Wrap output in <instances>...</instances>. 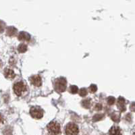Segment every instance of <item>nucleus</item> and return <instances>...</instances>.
Here are the masks:
<instances>
[{
    "label": "nucleus",
    "instance_id": "obj_7",
    "mask_svg": "<svg viewBox=\"0 0 135 135\" xmlns=\"http://www.w3.org/2000/svg\"><path fill=\"white\" fill-rule=\"evenodd\" d=\"M125 99L123 97H119L117 102V105H118V109L121 112H124L126 110V103H125Z\"/></svg>",
    "mask_w": 135,
    "mask_h": 135
},
{
    "label": "nucleus",
    "instance_id": "obj_9",
    "mask_svg": "<svg viewBox=\"0 0 135 135\" xmlns=\"http://www.w3.org/2000/svg\"><path fill=\"white\" fill-rule=\"evenodd\" d=\"M109 135H122L120 127L116 126H112L109 131Z\"/></svg>",
    "mask_w": 135,
    "mask_h": 135
},
{
    "label": "nucleus",
    "instance_id": "obj_8",
    "mask_svg": "<svg viewBox=\"0 0 135 135\" xmlns=\"http://www.w3.org/2000/svg\"><path fill=\"white\" fill-rule=\"evenodd\" d=\"M18 39L20 41H29L31 39V36L26 32H20L18 35Z\"/></svg>",
    "mask_w": 135,
    "mask_h": 135
},
{
    "label": "nucleus",
    "instance_id": "obj_4",
    "mask_svg": "<svg viewBox=\"0 0 135 135\" xmlns=\"http://www.w3.org/2000/svg\"><path fill=\"white\" fill-rule=\"evenodd\" d=\"M30 114L35 119H41L43 118L44 112L39 107H32L30 110Z\"/></svg>",
    "mask_w": 135,
    "mask_h": 135
},
{
    "label": "nucleus",
    "instance_id": "obj_19",
    "mask_svg": "<svg viewBox=\"0 0 135 135\" xmlns=\"http://www.w3.org/2000/svg\"><path fill=\"white\" fill-rule=\"evenodd\" d=\"M3 122V118H2V115L0 114V123H2Z\"/></svg>",
    "mask_w": 135,
    "mask_h": 135
},
{
    "label": "nucleus",
    "instance_id": "obj_16",
    "mask_svg": "<svg viewBox=\"0 0 135 135\" xmlns=\"http://www.w3.org/2000/svg\"><path fill=\"white\" fill-rule=\"evenodd\" d=\"M79 95H80V96H82V97L86 96V95H87V90H86L85 88H83V89H80V91H79Z\"/></svg>",
    "mask_w": 135,
    "mask_h": 135
},
{
    "label": "nucleus",
    "instance_id": "obj_15",
    "mask_svg": "<svg viewBox=\"0 0 135 135\" xmlns=\"http://www.w3.org/2000/svg\"><path fill=\"white\" fill-rule=\"evenodd\" d=\"M107 101H108V104L109 105H112L114 104L115 103V98L114 97H109L107 99Z\"/></svg>",
    "mask_w": 135,
    "mask_h": 135
},
{
    "label": "nucleus",
    "instance_id": "obj_17",
    "mask_svg": "<svg viewBox=\"0 0 135 135\" xmlns=\"http://www.w3.org/2000/svg\"><path fill=\"white\" fill-rule=\"evenodd\" d=\"M89 90H90L91 93H94L96 92L97 90V86H96L95 84H91V86H90V87H89Z\"/></svg>",
    "mask_w": 135,
    "mask_h": 135
},
{
    "label": "nucleus",
    "instance_id": "obj_10",
    "mask_svg": "<svg viewBox=\"0 0 135 135\" xmlns=\"http://www.w3.org/2000/svg\"><path fill=\"white\" fill-rule=\"evenodd\" d=\"M4 76L8 79H13L16 76V74L12 70L6 68L4 70Z\"/></svg>",
    "mask_w": 135,
    "mask_h": 135
},
{
    "label": "nucleus",
    "instance_id": "obj_11",
    "mask_svg": "<svg viewBox=\"0 0 135 135\" xmlns=\"http://www.w3.org/2000/svg\"><path fill=\"white\" fill-rule=\"evenodd\" d=\"M17 33V29L14 26H9L6 29V34L7 35L9 36V37H13L15 36Z\"/></svg>",
    "mask_w": 135,
    "mask_h": 135
},
{
    "label": "nucleus",
    "instance_id": "obj_14",
    "mask_svg": "<svg viewBox=\"0 0 135 135\" xmlns=\"http://www.w3.org/2000/svg\"><path fill=\"white\" fill-rule=\"evenodd\" d=\"M90 104H91L90 99H85L82 102V105H83V107L85 108H89V107H90Z\"/></svg>",
    "mask_w": 135,
    "mask_h": 135
},
{
    "label": "nucleus",
    "instance_id": "obj_1",
    "mask_svg": "<svg viewBox=\"0 0 135 135\" xmlns=\"http://www.w3.org/2000/svg\"><path fill=\"white\" fill-rule=\"evenodd\" d=\"M54 88L59 93L64 92L66 89V80L64 78H59L55 80Z\"/></svg>",
    "mask_w": 135,
    "mask_h": 135
},
{
    "label": "nucleus",
    "instance_id": "obj_5",
    "mask_svg": "<svg viewBox=\"0 0 135 135\" xmlns=\"http://www.w3.org/2000/svg\"><path fill=\"white\" fill-rule=\"evenodd\" d=\"M14 91L15 94L18 96H20L26 91V86L22 82H18L14 84Z\"/></svg>",
    "mask_w": 135,
    "mask_h": 135
},
{
    "label": "nucleus",
    "instance_id": "obj_3",
    "mask_svg": "<svg viewBox=\"0 0 135 135\" xmlns=\"http://www.w3.org/2000/svg\"><path fill=\"white\" fill-rule=\"evenodd\" d=\"M79 129L78 126L74 123H68L65 127L66 135H78Z\"/></svg>",
    "mask_w": 135,
    "mask_h": 135
},
{
    "label": "nucleus",
    "instance_id": "obj_6",
    "mask_svg": "<svg viewBox=\"0 0 135 135\" xmlns=\"http://www.w3.org/2000/svg\"><path fill=\"white\" fill-rule=\"evenodd\" d=\"M30 82L32 85L37 87H39L41 86L42 80L40 76L34 75L30 78Z\"/></svg>",
    "mask_w": 135,
    "mask_h": 135
},
{
    "label": "nucleus",
    "instance_id": "obj_12",
    "mask_svg": "<svg viewBox=\"0 0 135 135\" xmlns=\"http://www.w3.org/2000/svg\"><path fill=\"white\" fill-rule=\"evenodd\" d=\"M18 50L20 53H24L25 51H26L27 50V46H26V45L24 44V43H21L18 47Z\"/></svg>",
    "mask_w": 135,
    "mask_h": 135
},
{
    "label": "nucleus",
    "instance_id": "obj_18",
    "mask_svg": "<svg viewBox=\"0 0 135 135\" xmlns=\"http://www.w3.org/2000/svg\"><path fill=\"white\" fill-rule=\"evenodd\" d=\"M5 29V24L4 22L2 21V20H0V32H3Z\"/></svg>",
    "mask_w": 135,
    "mask_h": 135
},
{
    "label": "nucleus",
    "instance_id": "obj_2",
    "mask_svg": "<svg viewBox=\"0 0 135 135\" xmlns=\"http://www.w3.org/2000/svg\"><path fill=\"white\" fill-rule=\"evenodd\" d=\"M47 130L53 135H58L61 133V126L56 121L51 122L47 125Z\"/></svg>",
    "mask_w": 135,
    "mask_h": 135
},
{
    "label": "nucleus",
    "instance_id": "obj_13",
    "mask_svg": "<svg viewBox=\"0 0 135 135\" xmlns=\"http://www.w3.org/2000/svg\"><path fill=\"white\" fill-rule=\"evenodd\" d=\"M69 91L71 93L76 94L78 92V88L76 86H75V85H72V86H70V87Z\"/></svg>",
    "mask_w": 135,
    "mask_h": 135
}]
</instances>
